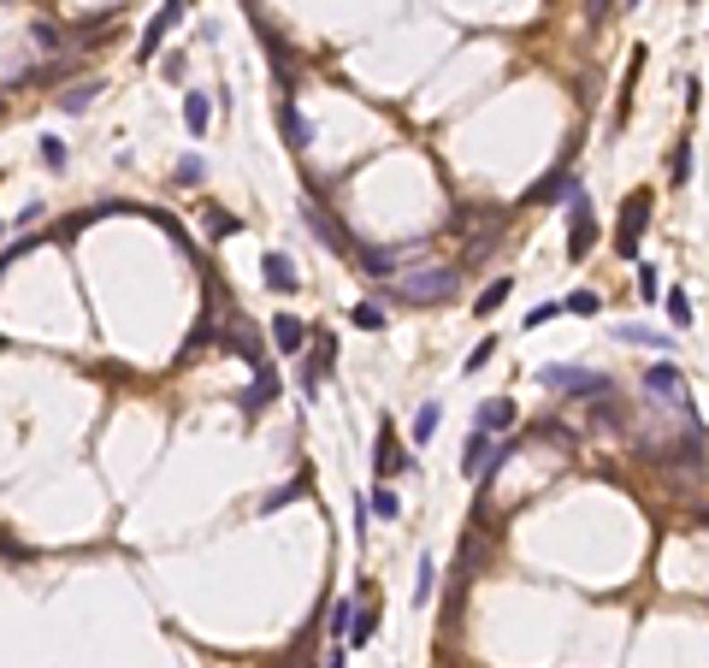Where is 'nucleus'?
Here are the masks:
<instances>
[{
  "instance_id": "473e14b6",
  "label": "nucleus",
  "mask_w": 709,
  "mask_h": 668,
  "mask_svg": "<svg viewBox=\"0 0 709 668\" xmlns=\"http://www.w3.org/2000/svg\"><path fill=\"white\" fill-rule=\"evenodd\" d=\"M556 313H562V302H538V308L526 313V326H544V320H556Z\"/></svg>"
},
{
  "instance_id": "c9c22d12",
  "label": "nucleus",
  "mask_w": 709,
  "mask_h": 668,
  "mask_svg": "<svg viewBox=\"0 0 709 668\" xmlns=\"http://www.w3.org/2000/svg\"><path fill=\"white\" fill-rule=\"evenodd\" d=\"M609 13H615L609 0H591V6H585V24H591V30H597V24H603V18H609Z\"/></svg>"
},
{
  "instance_id": "412c9836",
  "label": "nucleus",
  "mask_w": 709,
  "mask_h": 668,
  "mask_svg": "<svg viewBox=\"0 0 709 668\" xmlns=\"http://www.w3.org/2000/svg\"><path fill=\"white\" fill-rule=\"evenodd\" d=\"M432 592H438V562H432V556H420V574H414V603H425Z\"/></svg>"
},
{
  "instance_id": "7ed1b4c3",
  "label": "nucleus",
  "mask_w": 709,
  "mask_h": 668,
  "mask_svg": "<svg viewBox=\"0 0 709 668\" xmlns=\"http://www.w3.org/2000/svg\"><path fill=\"white\" fill-rule=\"evenodd\" d=\"M644 391H651L656 402H674V409H680L686 420H692V432H704V420H697L692 397H686V379H680L674 367H668V361H662V367H651V373H644Z\"/></svg>"
},
{
  "instance_id": "4468645a",
  "label": "nucleus",
  "mask_w": 709,
  "mask_h": 668,
  "mask_svg": "<svg viewBox=\"0 0 709 668\" xmlns=\"http://www.w3.org/2000/svg\"><path fill=\"white\" fill-rule=\"evenodd\" d=\"M95 95H101V84H95V77H89V84L66 89V95H59L54 107H59V113H89V101H95Z\"/></svg>"
},
{
  "instance_id": "a878e982",
  "label": "nucleus",
  "mask_w": 709,
  "mask_h": 668,
  "mask_svg": "<svg viewBox=\"0 0 709 668\" xmlns=\"http://www.w3.org/2000/svg\"><path fill=\"white\" fill-rule=\"evenodd\" d=\"M562 308H567V313H597V308H603V296H597V290H573Z\"/></svg>"
},
{
  "instance_id": "f03ea898",
  "label": "nucleus",
  "mask_w": 709,
  "mask_h": 668,
  "mask_svg": "<svg viewBox=\"0 0 709 668\" xmlns=\"http://www.w3.org/2000/svg\"><path fill=\"white\" fill-rule=\"evenodd\" d=\"M538 384H550V391H573V397H609V379L603 373H585V367H562V361H550V367H538Z\"/></svg>"
},
{
  "instance_id": "bb28decb",
  "label": "nucleus",
  "mask_w": 709,
  "mask_h": 668,
  "mask_svg": "<svg viewBox=\"0 0 709 668\" xmlns=\"http://www.w3.org/2000/svg\"><path fill=\"white\" fill-rule=\"evenodd\" d=\"M42 166L48 171H66V143H59V136H42Z\"/></svg>"
},
{
  "instance_id": "4be33fe9",
  "label": "nucleus",
  "mask_w": 709,
  "mask_h": 668,
  "mask_svg": "<svg viewBox=\"0 0 709 668\" xmlns=\"http://www.w3.org/2000/svg\"><path fill=\"white\" fill-rule=\"evenodd\" d=\"M372 633H379V615H354V627H349V639H343V645H354V651H361V645H367L372 639Z\"/></svg>"
},
{
  "instance_id": "c756f323",
  "label": "nucleus",
  "mask_w": 709,
  "mask_h": 668,
  "mask_svg": "<svg viewBox=\"0 0 709 668\" xmlns=\"http://www.w3.org/2000/svg\"><path fill=\"white\" fill-rule=\"evenodd\" d=\"M638 296H662V290H656V267H651V260H638Z\"/></svg>"
},
{
  "instance_id": "20e7f679",
  "label": "nucleus",
  "mask_w": 709,
  "mask_h": 668,
  "mask_svg": "<svg viewBox=\"0 0 709 668\" xmlns=\"http://www.w3.org/2000/svg\"><path fill=\"white\" fill-rule=\"evenodd\" d=\"M591 255V207H585V189H567V260Z\"/></svg>"
},
{
  "instance_id": "9d476101",
  "label": "nucleus",
  "mask_w": 709,
  "mask_h": 668,
  "mask_svg": "<svg viewBox=\"0 0 709 668\" xmlns=\"http://www.w3.org/2000/svg\"><path fill=\"white\" fill-rule=\"evenodd\" d=\"M272 343H278L284 356H302V343H308V326H302L296 313H278V320H272Z\"/></svg>"
},
{
  "instance_id": "cd10ccee",
  "label": "nucleus",
  "mask_w": 709,
  "mask_h": 668,
  "mask_svg": "<svg viewBox=\"0 0 709 668\" xmlns=\"http://www.w3.org/2000/svg\"><path fill=\"white\" fill-rule=\"evenodd\" d=\"M354 326H361V331H379L384 326V308H379V302H361V308H354Z\"/></svg>"
},
{
  "instance_id": "f3484780",
  "label": "nucleus",
  "mask_w": 709,
  "mask_h": 668,
  "mask_svg": "<svg viewBox=\"0 0 709 668\" xmlns=\"http://www.w3.org/2000/svg\"><path fill=\"white\" fill-rule=\"evenodd\" d=\"M567 189H573V178H567V171H550V178L532 184V201H567Z\"/></svg>"
},
{
  "instance_id": "39448f33",
  "label": "nucleus",
  "mask_w": 709,
  "mask_h": 668,
  "mask_svg": "<svg viewBox=\"0 0 709 668\" xmlns=\"http://www.w3.org/2000/svg\"><path fill=\"white\" fill-rule=\"evenodd\" d=\"M644 219H651V196L638 189V196H626V207H621V231H615V249H621L626 260H638V237H644Z\"/></svg>"
},
{
  "instance_id": "dca6fc26",
  "label": "nucleus",
  "mask_w": 709,
  "mask_h": 668,
  "mask_svg": "<svg viewBox=\"0 0 709 668\" xmlns=\"http://www.w3.org/2000/svg\"><path fill=\"white\" fill-rule=\"evenodd\" d=\"M615 338L621 343H644V349H674V338H662V331H651V326H615Z\"/></svg>"
},
{
  "instance_id": "2eb2a0df",
  "label": "nucleus",
  "mask_w": 709,
  "mask_h": 668,
  "mask_svg": "<svg viewBox=\"0 0 709 668\" xmlns=\"http://www.w3.org/2000/svg\"><path fill=\"white\" fill-rule=\"evenodd\" d=\"M509 290H514V278H496V285H485V296L473 302V313H479V320H491V313L509 302Z\"/></svg>"
},
{
  "instance_id": "f257e3e1",
  "label": "nucleus",
  "mask_w": 709,
  "mask_h": 668,
  "mask_svg": "<svg viewBox=\"0 0 709 668\" xmlns=\"http://www.w3.org/2000/svg\"><path fill=\"white\" fill-rule=\"evenodd\" d=\"M450 290H455V267H438V272H408L390 296L408 302V308H432V302H443Z\"/></svg>"
},
{
  "instance_id": "9b49d317",
  "label": "nucleus",
  "mask_w": 709,
  "mask_h": 668,
  "mask_svg": "<svg viewBox=\"0 0 709 668\" xmlns=\"http://www.w3.org/2000/svg\"><path fill=\"white\" fill-rule=\"evenodd\" d=\"M267 402H278V373L255 367V391H242V409L255 414V409H267Z\"/></svg>"
},
{
  "instance_id": "6e6552de",
  "label": "nucleus",
  "mask_w": 709,
  "mask_h": 668,
  "mask_svg": "<svg viewBox=\"0 0 709 668\" xmlns=\"http://www.w3.org/2000/svg\"><path fill=\"white\" fill-rule=\"evenodd\" d=\"M260 272H267V285L278 290V296H290V290H296V267H290V255H278V249H267V255H260Z\"/></svg>"
},
{
  "instance_id": "393cba45",
  "label": "nucleus",
  "mask_w": 709,
  "mask_h": 668,
  "mask_svg": "<svg viewBox=\"0 0 709 668\" xmlns=\"http://www.w3.org/2000/svg\"><path fill=\"white\" fill-rule=\"evenodd\" d=\"M349 627H354V603H349V597H343V603H337V610H331V639H349Z\"/></svg>"
},
{
  "instance_id": "aec40b11",
  "label": "nucleus",
  "mask_w": 709,
  "mask_h": 668,
  "mask_svg": "<svg viewBox=\"0 0 709 668\" xmlns=\"http://www.w3.org/2000/svg\"><path fill=\"white\" fill-rule=\"evenodd\" d=\"M438 438V402H420V414H414V444H432Z\"/></svg>"
},
{
  "instance_id": "c85d7f7f",
  "label": "nucleus",
  "mask_w": 709,
  "mask_h": 668,
  "mask_svg": "<svg viewBox=\"0 0 709 668\" xmlns=\"http://www.w3.org/2000/svg\"><path fill=\"white\" fill-rule=\"evenodd\" d=\"M30 249H42V237H24V242H13V249H6V255H0V278H6V267H13L18 255H30Z\"/></svg>"
},
{
  "instance_id": "72a5a7b5",
  "label": "nucleus",
  "mask_w": 709,
  "mask_h": 668,
  "mask_svg": "<svg viewBox=\"0 0 709 668\" xmlns=\"http://www.w3.org/2000/svg\"><path fill=\"white\" fill-rule=\"evenodd\" d=\"M196 178H201V160L184 154V160H178V184H196Z\"/></svg>"
},
{
  "instance_id": "0eeeda50",
  "label": "nucleus",
  "mask_w": 709,
  "mask_h": 668,
  "mask_svg": "<svg viewBox=\"0 0 709 668\" xmlns=\"http://www.w3.org/2000/svg\"><path fill=\"white\" fill-rule=\"evenodd\" d=\"M184 6H189V0H166V6H160V13L148 18V30H142V48H136V59H154V54H160V42H166V30L178 24V18H184Z\"/></svg>"
},
{
  "instance_id": "2f4dec72",
  "label": "nucleus",
  "mask_w": 709,
  "mask_h": 668,
  "mask_svg": "<svg viewBox=\"0 0 709 668\" xmlns=\"http://www.w3.org/2000/svg\"><path fill=\"white\" fill-rule=\"evenodd\" d=\"M686 178H692V148H674V184H686Z\"/></svg>"
},
{
  "instance_id": "1a4fd4ad",
  "label": "nucleus",
  "mask_w": 709,
  "mask_h": 668,
  "mask_svg": "<svg viewBox=\"0 0 709 668\" xmlns=\"http://www.w3.org/2000/svg\"><path fill=\"white\" fill-rule=\"evenodd\" d=\"M503 426H514V402L509 397H491V402H479V420H473V432H503Z\"/></svg>"
},
{
  "instance_id": "f8f14e48",
  "label": "nucleus",
  "mask_w": 709,
  "mask_h": 668,
  "mask_svg": "<svg viewBox=\"0 0 709 668\" xmlns=\"http://www.w3.org/2000/svg\"><path fill=\"white\" fill-rule=\"evenodd\" d=\"M213 95H201V89H189L184 95V125H189V136H207V125H213V107H207Z\"/></svg>"
},
{
  "instance_id": "b1692460",
  "label": "nucleus",
  "mask_w": 709,
  "mask_h": 668,
  "mask_svg": "<svg viewBox=\"0 0 709 668\" xmlns=\"http://www.w3.org/2000/svg\"><path fill=\"white\" fill-rule=\"evenodd\" d=\"M367 509L379 514V521H397V514H402V497H397V491H372V503H367Z\"/></svg>"
},
{
  "instance_id": "423d86ee",
  "label": "nucleus",
  "mask_w": 709,
  "mask_h": 668,
  "mask_svg": "<svg viewBox=\"0 0 709 668\" xmlns=\"http://www.w3.org/2000/svg\"><path fill=\"white\" fill-rule=\"evenodd\" d=\"M302 225H308V231H313V237L326 242L331 255H354V242H349V231H343V225H337V219H331V214H326V207H319V201H302Z\"/></svg>"
},
{
  "instance_id": "a211bd4d",
  "label": "nucleus",
  "mask_w": 709,
  "mask_h": 668,
  "mask_svg": "<svg viewBox=\"0 0 709 668\" xmlns=\"http://www.w3.org/2000/svg\"><path fill=\"white\" fill-rule=\"evenodd\" d=\"M485 461H491V438H485V432H473V438H468V455H461V468H468L473 479H479V473H485Z\"/></svg>"
},
{
  "instance_id": "7c9ffc66",
  "label": "nucleus",
  "mask_w": 709,
  "mask_h": 668,
  "mask_svg": "<svg viewBox=\"0 0 709 668\" xmlns=\"http://www.w3.org/2000/svg\"><path fill=\"white\" fill-rule=\"evenodd\" d=\"M668 320H674V326H692V302H686V296H668Z\"/></svg>"
},
{
  "instance_id": "4c0bfd02",
  "label": "nucleus",
  "mask_w": 709,
  "mask_h": 668,
  "mask_svg": "<svg viewBox=\"0 0 709 668\" xmlns=\"http://www.w3.org/2000/svg\"><path fill=\"white\" fill-rule=\"evenodd\" d=\"M343 663H349V645H337V651H331V663H326V668H343Z\"/></svg>"
},
{
  "instance_id": "f704fd0d",
  "label": "nucleus",
  "mask_w": 709,
  "mask_h": 668,
  "mask_svg": "<svg viewBox=\"0 0 709 668\" xmlns=\"http://www.w3.org/2000/svg\"><path fill=\"white\" fill-rule=\"evenodd\" d=\"M491 349H496V338H485V343H479V349H473V356H468V373H479V367H485V361H491Z\"/></svg>"
},
{
  "instance_id": "ddd939ff",
  "label": "nucleus",
  "mask_w": 709,
  "mask_h": 668,
  "mask_svg": "<svg viewBox=\"0 0 709 668\" xmlns=\"http://www.w3.org/2000/svg\"><path fill=\"white\" fill-rule=\"evenodd\" d=\"M278 125H284V143H290V148H296V154H302V148H308V136H313V130L302 125L296 101H278Z\"/></svg>"
},
{
  "instance_id": "6ab92c4d",
  "label": "nucleus",
  "mask_w": 709,
  "mask_h": 668,
  "mask_svg": "<svg viewBox=\"0 0 709 668\" xmlns=\"http://www.w3.org/2000/svg\"><path fill=\"white\" fill-rule=\"evenodd\" d=\"M354 260H361V272H372V278H384V272L397 267V255H390V249H354Z\"/></svg>"
},
{
  "instance_id": "e433bc0d",
  "label": "nucleus",
  "mask_w": 709,
  "mask_h": 668,
  "mask_svg": "<svg viewBox=\"0 0 709 668\" xmlns=\"http://www.w3.org/2000/svg\"><path fill=\"white\" fill-rule=\"evenodd\" d=\"M207 231H219V237H231V231H237V219H231V214H207Z\"/></svg>"
},
{
  "instance_id": "5701e85b",
  "label": "nucleus",
  "mask_w": 709,
  "mask_h": 668,
  "mask_svg": "<svg viewBox=\"0 0 709 668\" xmlns=\"http://www.w3.org/2000/svg\"><path fill=\"white\" fill-rule=\"evenodd\" d=\"M302 491H308V479H290V485H278V491H272L267 503H260V514H272V509H284V503L290 497H302Z\"/></svg>"
}]
</instances>
